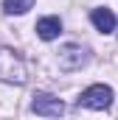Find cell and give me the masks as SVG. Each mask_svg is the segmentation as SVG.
<instances>
[{
  "label": "cell",
  "instance_id": "obj_1",
  "mask_svg": "<svg viewBox=\"0 0 118 120\" xmlns=\"http://www.w3.org/2000/svg\"><path fill=\"white\" fill-rule=\"evenodd\" d=\"M25 61L11 48H0V81L6 84H25Z\"/></svg>",
  "mask_w": 118,
  "mask_h": 120
},
{
  "label": "cell",
  "instance_id": "obj_2",
  "mask_svg": "<svg viewBox=\"0 0 118 120\" xmlns=\"http://www.w3.org/2000/svg\"><path fill=\"white\" fill-rule=\"evenodd\" d=\"M113 103V87L107 84H93L79 95V106L84 109H110Z\"/></svg>",
  "mask_w": 118,
  "mask_h": 120
},
{
  "label": "cell",
  "instance_id": "obj_3",
  "mask_svg": "<svg viewBox=\"0 0 118 120\" xmlns=\"http://www.w3.org/2000/svg\"><path fill=\"white\" fill-rule=\"evenodd\" d=\"M31 112H37L42 117H59L65 112V103L54 95H48V92H37L34 101H31Z\"/></svg>",
  "mask_w": 118,
  "mask_h": 120
},
{
  "label": "cell",
  "instance_id": "obj_4",
  "mask_svg": "<svg viewBox=\"0 0 118 120\" xmlns=\"http://www.w3.org/2000/svg\"><path fill=\"white\" fill-rule=\"evenodd\" d=\"M84 61H87V56H84V48H82V45L67 42V45L59 50V67H62V70H79Z\"/></svg>",
  "mask_w": 118,
  "mask_h": 120
},
{
  "label": "cell",
  "instance_id": "obj_5",
  "mask_svg": "<svg viewBox=\"0 0 118 120\" xmlns=\"http://www.w3.org/2000/svg\"><path fill=\"white\" fill-rule=\"evenodd\" d=\"M90 22L96 25V31H101V34H113L115 31V14L110 11V8H93L90 11Z\"/></svg>",
  "mask_w": 118,
  "mask_h": 120
},
{
  "label": "cell",
  "instance_id": "obj_6",
  "mask_svg": "<svg viewBox=\"0 0 118 120\" xmlns=\"http://www.w3.org/2000/svg\"><path fill=\"white\" fill-rule=\"evenodd\" d=\"M37 36L39 39H45V42H51V39H56L59 34H62V20L59 17H42V20H37Z\"/></svg>",
  "mask_w": 118,
  "mask_h": 120
},
{
  "label": "cell",
  "instance_id": "obj_7",
  "mask_svg": "<svg viewBox=\"0 0 118 120\" xmlns=\"http://www.w3.org/2000/svg\"><path fill=\"white\" fill-rule=\"evenodd\" d=\"M31 6H34V0H3V11L6 14H25Z\"/></svg>",
  "mask_w": 118,
  "mask_h": 120
}]
</instances>
